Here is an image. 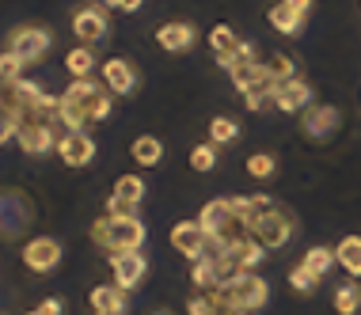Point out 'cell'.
I'll return each mask as SVG.
<instances>
[{"label": "cell", "instance_id": "10", "mask_svg": "<svg viewBox=\"0 0 361 315\" xmlns=\"http://www.w3.org/2000/svg\"><path fill=\"white\" fill-rule=\"evenodd\" d=\"M293 213H286V209H274V213H267L262 221L251 228V235L262 243L267 251H278V247H286V243L293 240Z\"/></svg>", "mask_w": 361, "mask_h": 315}, {"label": "cell", "instance_id": "6", "mask_svg": "<svg viewBox=\"0 0 361 315\" xmlns=\"http://www.w3.org/2000/svg\"><path fill=\"white\" fill-rule=\"evenodd\" d=\"M31 202L19 190H0V240H16L23 228H31Z\"/></svg>", "mask_w": 361, "mask_h": 315}, {"label": "cell", "instance_id": "15", "mask_svg": "<svg viewBox=\"0 0 361 315\" xmlns=\"http://www.w3.org/2000/svg\"><path fill=\"white\" fill-rule=\"evenodd\" d=\"M156 42H160V50H168V54H190L194 42H198V31H194V23L175 19V23H164L160 31H156Z\"/></svg>", "mask_w": 361, "mask_h": 315}, {"label": "cell", "instance_id": "2", "mask_svg": "<svg viewBox=\"0 0 361 315\" xmlns=\"http://www.w3.org/2000/svg\"><path fill=\"white\" fill-rule=\"evenodd\" d=\"M198 221H202V228H206L209 235V247L213 251H228V247H236L240 240H247L251 228L236 216V209H232V202L228 198H213L202 205V213H198Z\"/></svg>", "mask_w": 361, "mask_h": 315}, {"label": "cell", "instance_id": "31", "mask_svg": "<svg viewBox=\"0 0 361 315\" xmlns=\"http://www.w3.org/2000/svg\"><path fill=\"white\" fill-rule=\"evenodd\" d=\"M274 171H278V163H274V156H270V152L247 156V175H251V179H270Z\"/></svg>", "mask_w": 361, "mask_h": 315}, {"label": "cell", "instance_id": "40", "mask_svg": "<svg viewBox=\"0 0 361 315\" xmlns=\"http://www.w3.org/2000/svg\"><path fill=\"white\" fill-rule=\"evenodd\" d=\"M99 4H103V8H114V4H118V0H99Z\"/></svg>", "mask_w": 361, "mask_h": 315}, {"label": "cell", "instance_id": "33", "mask_svg": "<svg viewBox=\"0 0 361 315\" xmlns=\"http://www.w3.org/2000/svg\"><path fill=\"white\" fill-rule=\"evenodd\" d=\"M267 65H270V73H274L278 84H281V80H293V73H297V65H293L289 54H270Z\"/></svg>", "mask_w": 361, "mask_h": 315}, {"label": "cell", "instance_id": "29", "mask_svg": "<svg viewBox=\"0 0 361 315\" xmlns=\"http://www.w3.org/2000/svg\"><path fill=\"white\" fill-rule=\"evenodd\" d=\"M236 137H240V125L232 122V118L221 114V118H213V122H209V144H232Z\"/></svg>", "mask_w": 361, "mask_h": 315}, {"label": "cell", "instance_id": "26", "mask_svg": "<svg viewBox=\"0 0 361 315\" xmlns=\"http://www.w3.org/2000/svg\"><path fill=\"white\" fill-rule=\"evenodd\" d=\"M65 68L73 73V80L92 76V73H95V54H92V46H76V50L65 54Z\"/></svg>", "mask_w": 361, "mask_h": 315}, {"label": "cell", "instance_id": "9", "mask_svg": "<svg viewBox=\"0 0 361 315\" xmlns=\"http://www.w3.org/2000/svg\"><path fill=\"white\" fill-rule=\"evenodd\" d=\"M171 247L183 254V259H190V262H198V259H206V251H209V235L206 228H202V221H179V224H171Z\"/></svg>", "mask_w": 361, "mask_h": 315}, {"label": "cell", "instance_id": "17", "mask_svg": "<svg viewBox=\"0 0 361 315\" xmlns=\"http://www.w3.org/2000/svg\"><path fill=\"white\" fill-rule=\"evenodd\" d=\"M274 106L286 114H300L312 106V87L300 80V76H293V80H281L278 92H274Z\"/></svg>", "mask_w": 361, "mask_h": 315}, {"label": "cell", "instance_id": "14", "mask_svg": "<svg viewBox=\"0 0 361 315\" xmlns=\"http://www.w3.org/2000/svg\"><path fill=\"white\" fill-rule=\"evenodd\" d=\"M103 87L111 95H130L137 87V68H133V61H126V57L103 61Z\"/></svg>", "mask_w": 361, "mask_h": 315}, {"label": "cell", "instance_id": "36", "mask_svg": "<svg viewBox=\"0 0 361 315\" xmlns=\"http://www.w3.org/2000/svg\"><path fill=\"white\" fill-rule=\"evenodd\" d=\"M106 216H137V209L118 202V198H106Z\"/></svg>", "mask_w": 361, "mask_h": 315}, {"label": "cell", "instance_id": "13", "mask_svg": "<svg viewBox=\"0 0 361 315\" xmlns=\"http://www.w3.org/2000/svg\"><path fill=\"white\" fill-rule=\"evenodd\" d=\"M73 35L80 38V46H92L106 35V8L103 4H87L73 16Z\"/></svg>", "mask_w": 361, "mask_h": 315}, {"label": "cell", "instance_id": "38", "mask_svg": "<svg viewBox=\"0 0 361 315\" xmlns=\"http://www.w3.org/2000/svg\"><path fill=\"white\" fill-rule=\"evenodd\" d=\"M281 4H289L300 19H308V12H312V0H281Z\"/></svg>", "mask_w": 361, "mask_h": 315}, {"label": "cell", "instance_id": "16", "mask_svg": "<svg viewBox=\"0 0 361 315\" xmlns=\"http://www.w3.org/2000/svg\"><path fill=\"white\" fill-rule=\"evenodd\" d=\"M57 156H61L65 167H87L95 160V141L87 133H65L57 141Z\"/></svg>", "mask_w": 361, "mask_h": 315}, {"label": "cell", "instance_id": "41", "mask_svg": "<svg viewBox=\"0 0 361 315\" xmlns=\"http://www.w3.org/2000/svg\"><path fill=\"white\" fill-rule=\"evenodd\" d=\"M95 315H118V311H95Z\"/></svg>", "mask_w": 361, "mask_h": 315}, {"label": "cell", "instance_id": "21", "mask_svg": "<svg viewBox=\"0 0 361 315\" xmlns=\"http://www.w3.org/2000/svg\"><path fill=\"white\" fill-rule=\"evenodd\" d=\"M92 308L95 311H126V289L118 285H95L92 289Z\"/></svg>", "mask_w": 361, "mask_h": 315}, {"label": "cell", "instance_id": "4", "mask_svg": "<svg viewBox=\"0 0 361 315\" xmlns=\"http://www.w3.org/2000/svg\"><path fill=\"white\" fill-rule=\"evenodd\" d=\"M217 297L228 311H259L262 304L270 300V289H267V281L251 270V273H236L228 285H221Z\"/></svg>", "mask_w": 361, "mask_h": 315}, {"label": "cell", "instance_id": "1", "mask_svg": "<svg viewBox=\"0 0 361 315\" xmlns=\"http://www.w3.org/2000/svg\"><path fill=\"white\" fill-rule=\"evenodd\" d=\"M111 92L103 84H95L92 76H80L61 92V106H57V122L65 125V133H84L87 125L111 118Z\"/></svg>", "mask_w": 361, "mask_h": 315}, {"label": "cell", "instance_id": "11", "mask_svg": "<svg viewBox=\"0 0 361 315\" xmlns=\"http://www.w3.org/2000/svg\"><path fill=\"white\" fill-rule=\"evenodd\" d=\"M57 262H61V243L50 240V235H35V240H27L23 247V266L35 273H50L57 270Z\"/></svg>", "mask_w": 361, "mask_h": 315}, {"label": "cell", "instance_id": "39", "mask_svg": "<svg viewBox=\"0 0 361 315\" xmlns=\"http://www.w3.org/2000/svg\"><path fill=\"white\" fill-rule=\"evenodd\" d=\"M141 4H145V0H118L114 8H118V12H137Z\"/></svg>", "mask_w": 361, "mask_h": 315}, {"label": "cell", "instance_id": "28", "mask_svg": "<svg viewBox=\"0 0 361 315\" xmlns=\"http://www.w3.org/2000/svg\"><path fill=\"white\" fill-rule=\"evenodd\" d=\"M187 311L190 315H228V308L221 304L217 292H194V297L187 300Z\"/></svg>", "mask_w": 361, "mask_h": 315}, {"label": "cell", "instance_id": "5", "mask_svg": "<svg viewBox=\"0 0 361 315\" xmlns=\"http://www.w3.org/2000/svg\"><path fill=\"white\" fill-rule=\"evenodd\" d=\"M50 46H54V35L46 31V27L23 23V27H16V31L8 35V46H4V50L16 54L23 65H38L46 54H50Z\"/></svg>", "mask_w": 361, "mask_h": 315}, {"label": "cell", "instance_id": "7", "mask_svg": "<svg viewBox=\"0 0 361 315\" xmlns=\"http://www.w3.org/2000/svg\"><path fill=\"white\" fill-rule=\"evenodd\" d=\"M16 141L27 156H46V152H54V144H57V125L42 122V118H23Z\"/></svg>", "mask_w": 361, "mask_h": 315}, {"label": "cell", "instance_id": "43", "mask_svg": "<svg viewBox=\"0 0 361 315\" xmlns=\"http://www.w3.org/2000/svg\"><path fill=\"white\" fill-rule=\"evenodd\" d=\"M152 315H171V311H152Z\"/></svg>", "mask_w": 361, "mask_h": 315}, {"label": "cell", "instance_id": "8", "mask_svg": "<svg viewBox=\"0 0 361 315\" xmlns=\"http://www.w3.org/2000/svg\"><path fill=\"white\" fill-rule=\"evenodd\" d=\"M338 111L331 103H312L308 111H300V133L308 137V141H331V137L338 133Z\"/></svg>", "mask_w": 361, "mask_h": 315}, {"label": "cell", "instance_id": "18", "mask_svg": "<svg viewBox=\"0 0 361 315\" xmlns=\"http://www.w3.org/2000/svg\"><path fill=\"white\" fill-rule=\"evenodd\" d=\"M209 46H213V57H217V65L221 68H232L236 65V54H240V38H236V31L232 27H213L209 31Z\"/></svg>", "mask_w": 361, "mask_h": 315}, {"label": "cell", "instance_id": "20", "mask_svg": "<svg viewBox=\"0 0 361 315\" xmlns=\"http://www.w3.org/2000/svg\"><path fill=\"white\" fill-rule=\"evenodd\" d=\"M267 19H270V27H274L278 35H286V38H293V35H300V31H305V19H300L297 12H293L289 4H281V0H278V4L267 12Z\"/></svg>", "mask_w": 361, "mask_h": 315}, {"label": "cell", "instance_id": "35", "mask_svg": "<svg viewBox=\"0 0 361 315\" xmlns=\"http://www.w3.org/2000/svg\"><path fill=\"white\" fill-rule=\"evenodd\" d=\"M289 285L300 292V297H308V292H316L319 278H312V273L305 270V266H293V273H289Z\"/></svg>", "mask_w": 361, "mask_h": 315}, {"label": "cell", "instance_id": "22", "mask_svg": "<svg viewBox=\"0 0 361 315\" xmlns=\"http://www.w3.org/2000/svg\"><path fill=\"white\" fill-rule=\"evenodd\" d=\"M335 259L350 278H361V235H346V240L335 247Z\"/></svg>", "mask_w": 361, "mask_h": 315}, {"label": "cell", "instance_id": "27", "mask_svg": "<svg viewBox=\"0 0 361 315\" xmlns=\"http://www.w3.org/2000/svg\"><path fill=\"white\" fill-rule=\"evenodd\" d=\"M335 311L338 315H357L361 311V285L357 281H343L335 289Z\"/></svg>", "mask_w": 361, "mask_h": 315}, {"label": "cell", "instance_id": "30", "mask_svg": "<svg viewBox=\"0 0 361 315\" xmlns=\"http://www.w3.org/2000/svg\"><path fill=\"white\" fill-rule=\"evenodd\" d=\"M23 73H27V65L19 61L16 54H0V84H16V80H23Z\"/></svg>", "mask_w": 361, "mask_h": 315}, {"label": "cell", "instance_id": "42", "mask_svg": "<svg viewBox=\"0 0 361 315\" xmlns=\"http://www.w3.org/2000/svg\"><path fill=\"white\" fill-rule=\"evenodd\" d=\"M228 315H251V311H228Z\"/></svg>", "mask_w": 361, "mask_h": 315}, {"label": "cell", "instance_id": "3", "mask_svg": "<svg viewBox=\"0 0 361 315\" xmlns=\"http://www.w3.org/2000/svg\"><path fill=\"white\" fill-rule=\"evenodd\" d=\"M92 243L103 247L106 254L141 251L145 224H141V216H99V221L92 224Z\"/></svg>", "mask_w": 361, "mask_h": 315}, {"label": "cell", "instance_id": "19", "mask_svg": "<svg viewBox=\"0 0 361 315\" xmlns=\"http://www.w3.org/2000/svg\"><path fill=\"white\" fill-rule=\"evenodd\" d=\"M224 254L232 259V266H236L240 273H251V270H255V266H259L262 259H267V247H262V243L255 240V235H247V240H240L236 247H228Z\"/></svg>", "mask_w": 361, "mask_h": 315}, {"label": "cell", "instance_id": "37", "mask_svg": "<svg viewBox=\"0 0 361 315\" xmlns=\"http://www.w3.org/2000/svg\"><path fill=\"white\" fill-rule=\"evenodd\" d=\"M27 315H61V300H42V304H38V308L35 311H27Z\"/></svg>", "mask_w": 361, "mask_h": 315}, {"label": "cell", "instance_id": "25", "mask_svg": "<svg viewBox=\"0 0 361 315\" xmlns=\"http://www.w3.org/2000/svg\"><path fill=\"white\" fill-rule=\"evenodd\" d=\"M111 198H118L126 205H133L137 209L141 198H145V183H141V175H118V183H114V194Z\"/></svg>", "mask_w": 361, "mask_h": 315}, {"label": "cell", "instance_id": "24", "mask_svg": "<svg viewBox=\"0 0 361 315\" xmlns=\"http://www.w3.org/2000/svg\"><path fill=\"white\" fill-rule=\"evenodd\" d=\"M130 152H133V163H141V167H156V163L164 160V144L156 141V137H149V133L137 137Z\"/></svg>", "mask_w": 361, "mask_h": 315}, {"label": "cell", "instance_id": "32", "mask_svg": "<svg viewBox=\"0 0 361 315\" xmlns=\"http://www.w3.org/2000/svg\"><path fill=\"white\" fill-rule=\"evenodd\" d=\"M190 167L194 171H213V167H217V149H213V144H198V149L190 152Z\"/></svg>", "mask_w": 361, "mask_h": 315}, {"label": "cell", "instance_id": "12", "mask_svg": "<svg viewBox=\"0 0 361 315\" xmlns=\"http://www.w3.org/2000/svg\"><path fill=\"white\" fill-rule=\"evenodd\" d=\"M111 273H114V285L130 292L149 273V262H145L141 251H122V254H111Z\"/></svg>", "mask_w": 361, "mask_h": 315}, {"label": "cell", "instance_id": "23", "mask_svg": "<svg viewBox=\"0 0 361 315\" xmlns=\"http://www.w3.org/2000/svg\"><path fill=\"white\" fill-rule=\"evenodd\" d=\"M335 262H338V259H335V251H331V247H308L305 259H300V266H305L312 278H319V281L331 273V266H335Z\"/></svg>", "mask_w": 361, "mask_h": 315}, {"label": "cell", "instance_id": "34", "mask_svg": "<svg viewBox=\"0 0 361 315\" xmlns=\"http://www.w3.org/2000/svg\"><path fill=\"white\" fill-rule=\"evenodd\" d=\"M19 118L16 111H8V106H0V144H8V141H16V133H19Z\"/></svg>", "mask_w": 361, "mask_h": 315}]
</instances>
